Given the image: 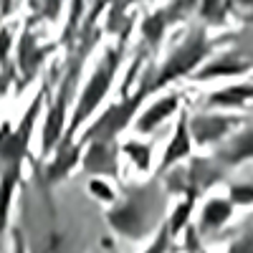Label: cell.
Masks as SVG:
<instances>
[{
	"instance_id": "cell-1",
	"label": "cell",
	"mask_w": 253,
	"mask_h": 253,
	"mask_svg": "<svg viewBox=\"0 0 253 253\" xmlns=\"http://www.w3.org/2000/svg\"><path fill=\"white\" fill-rule=\"evenodd\" d=\"M18 177V162L5 172V180H3V187H0V230L5 225V213H8V200H10V190H13V182Z\"/></svg>"
},
{
	"instance_id": "cell-2",
	"label": "cell",
	"mask_w": 253,
	"mask_h": 253,
	"mask_svg": "<svg viewBox=\"0 0 253 253\" xmlns=\"http://www.w3.org/2000/svg\"><path fill=\"white\" fill-rule=\"evenodd\" d=\"M18 253H23V248H20V246H18Z\"/></svg>"
}]
</instances>
